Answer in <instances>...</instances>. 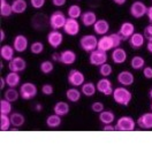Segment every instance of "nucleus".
Returning <instances> with one entry per match:
<instances>
[{
	"label": "nucleus",
	"mask_w": 152,
	"mask_h": 153,
	"mask_svg": "<svg viewBox=\"0 0 152 153\" xmlns=\"http://www.w3.org/2000/svg\"><path fill=\"white\" fill-rule=\"evenodd\" d=\"M97 48L104 51V52H110V51H112L113 48H115L111 35L101 36V37L98 39V47H97Z\"/></svg>",
	"instance_id": "20"
},
{
	"label": "nucleus",
	"mask_w": 152,
	"mask_h": 153,
	"mask_svg": "<svg viewBox=\"0 0 152 153\" xmlns=\"http://www.w3.org/2000/svg\"><path fill=\"white\" fill-rule=\"evenodd\" d=\"M107 59H108L107 52H104V51L98 50V48H96L95 51H92V52L89 53V63L91 66L99 67V66L106 63Z\"/></svg>",
	"instance_id": "7"
},
{
	"label": "nucleus",
	"mask_w": 152,
	"mask_h": 153,
	"mask_svg": "<svg viewBox=\"0 0 152 153\" xmlns=\"http://www.w3.org/2000/svg\"><path fill=\"white\" fill-rule=\"evenodd\" d=\"M31 24H32V27L36 28L37 30H40V29L45 28L47 25H50L48 19H47L44 14H36V15L32 17Z\"/></svg>",
	"instance_id": "24"
},
{
	"label": "nucleus",
	"mask_w": 152,
	"mask_h": 153,
	"mask_svg": "<svg viewBox=\"0 0 152 153\" xmlns=\"http://www.w3.org/2000/svg\"><path fill=\"white\" fill-rule=\"evenodd\" d=\"M136 126H137L136 121H135L131 116L123 115V116H120V117L116 120L115 130L116 131H134Z\"/></svg>",
	"instance_id": "5"
},
{
	"label": "nucleus",
	"mask_w": 152,
	"mask_h": 153,
	"mask_svg": "<svg viewBox=\"0 0 152 153\" xmlns=\"http://www.w3.org/2000/svg\"><path fill=\"white\" fill-rule=\"evenodd\" d=\"M98 119L103 124H112L115 121V114L113 111L104 109L101 113L98 114Z\"/></svg>",
	"instance_id": "29"
},
{
	"label": "nucleus",
	"mask_w": 152,
	"mask_h": 153,
	"mask_svg": "<svg viewBox=\"0 0 152 153\" xmlns=\"http://www.w3.org/2000/svg\"><path fill=\"white\" fill-rule=\"evenodd\" d=\"M12 8H13V13L14 14H23L27 12L28 9V2L27 0H13L12 2Z\"/></svg>",
	"instance_id": "30"
},
{
	"label": "nucleus",
	"mask_w": 152,
	"mask_h": 153,
	"mask_svg": "<svg viewBox=\"0 0 152 153\" xmlns=\"http://www.w3.org/2000/svg\"><path fill=\"white\" fill-rule=\"evenodd\" d=\"M67 21V16L62 10H54L48 17V23L52 30H61Z\"/></svg>",
	"instance_id": "3"
},
{
	"label": "nucleus",
	"mask_w": 152,
	"mask_h": 153,
	"mask_svg": "<svg viewBox=\"0 0 152 153\" xmlns=\"http://www.w3.org/2000/svg\"><path fill=\"white\" fill-rule=\"evenodd\" d=\"M10 117V122H12V127L13 128H21L25 123V117L24 115L19 113V112H13L9 115Z\"/></svg>",
	"instance_id": "31"
},
{
	"label": "nucleus",
	"mask_w": 152,
	"mask_h": 153,
	"mask_svg": "<svg viewBox=\"0 0 152 153\" xmlns=\"http://www.w3.org/2000/svg\"><path fill=\"white\" fill-rule=\"evenodd\" d=\"M15 50L13 45H1L0 47V56H1V60L2 61H7L9 62L12 59H14L15 56Z\"/></svg>",
	"instance_id": "22"
},
{
	"label": "nucleus",
	"mask_w": 152,
	"mask_h": 153,
	"mask_svg": "<svg viewBox=\"0 0 152 153\" xmlns=\"http://www.w3.org/2000/svg\"><path fill=\"white\" fill-rule=\"evenodd\" d=\"M82 92H81V89L78 90L75 86H72L69 88L68 90L66 91V99L68 100L69 102H78L81 98H82Z\"/></svg>",
	"instance_id": "25"
},
{
	"label": "nucleus",
	"mask_w": 152,
	"mask_h": 153,
	"mask_svg": "<svg viewBox=\"0 0 152 153\" xmlns=\"http://www.w3.org/2000/svg\"><path fill=\"white\" fill-rule=\"evenodd\" d=\"M12 14H14L12 4H8L7 0H0V15L2 17H9Z\"/></svg>",
	"instance_id": "35"
},
{
	"label": "nucleus",
	"mask_w": 152,
	"mask_h": 153,
	"mask_svg": "<svg viewBox=\"0 0 152 153\" xmlns=\"http://www.w3.org/2000/svg\"><path fill=\"white\" fill-rule=\"evenodd\" d=\"M104 109H105V105H104L101 101H93L91 104V111L93 113L99 114V113H101Z\"/></svg>",
	"instance_id": "42"
},
{
	"label": "nucleus",
	"mask_w": 152,
	"mask_h": 153,
	"mask_svg": "<svg viewBox=\"0 0 152 153\" xmlns=\"http://www.w3.org/2000/svg\"><path fill=\"white\" fill-rule=\"evenodd\" d=\"M148 13V6L145 5L143 1L141 0H136L134 1L129 7V14L131 15V17L134 19H142L143 16L146 15Z\"/></svg>",
	"instance_id": "6"
},
{
	"label": "nucleus",
	"mask_w": 152,
	"mask_h": 153,
	"mask_svg": "<svg viewBox=\"0 0 152 153\" xmlns=\"http://www.w3.org/2000/svg\"><path fill=\"white\" fill-rule=\"evenodd\" d=\"M150 111L152 112V102H151V105H150Z\"/></svg>",
	"instance_id": "58"
},
{
	"label": "nucleus",
	"mask_w": 152,
	"mask_h": 153,
	"mask_svg": "<svg viewBox=\"0 0 152 153\" xmlns=\"http://www.w3.org/2000/svg\"><path fill=\"white\" fill-rule=\"evenodd\" d=\"M111 37H112V40H113L114 43V46L115 47H120L121 43L123 42L122 37L120 36V33L119 32H113V33H111Z\"/></svg>",
	"instance_id": "44"
},
{
	"label": "nucleus",
	"mask_w": 152,
	"mask_h": 153,
	"mask_svg": "<svg viewBox=\"0 0 152 153\" xmlns=\"http://www.w3.org/2000/svg\"><path fill=\"white\" fill-rule=\"evenodd\" d=\"M20 96L23 100H31L34 99L38 93V88L36 84L31 82H24L23 84L20 85Z\"/></svg>",
	"instance_id": "4"
},
{
	"label": "nucleus",
	"mask_w": 152,
	"mask_h": 153,
	"mask_svg": "<svg viewBox=\"0 0 152 153\" xmlns=\"http://www.w3.org/2000/svg\"><path fill=\"white\" fill-rule=\"evenodd\" d=\"M29 40L27 38V36L24 35H16L13 39V47L17 53H23L29 48Z\"/></svg>",
	"instance_id": "12"
},
{
	"label": "nucleus",
	"mask_w": 152,
	"mask_h": 153,
	"mask_svg": "<svg viewBox=\"0 0 152 153\" xmlns=\"http://www.w3.org/2000/svg\"><path fill=\"white\" fill-rule=\"evenodd\" d=\"M98 19H97V14L93 10H86L83 12V14L81 16V23L84 27L89 28V27H93V24L96 23Z\"/></svg>",
	"instance_id": "23"
},
{
	"label": "nucleus",
	"mask_w": 152,
	"mask_h": 153,
	"mask_svg": "<svg viewBox=\"0 0 152 153\" xmlns=\"http://www.w3.org/2000/svg\"><path fill=\"white\" fill-rule=\"evenodd\" d=\"M145 36L142 32H135L129 39H128V44L133 50H139L142 48L145 44Z\"/></svg>",
	"instance_id": "18"
},
{
	"label": "nucleus",
	"mask_w": 152,
	"mask_h": 153,
	"mask_svg": "<svg viewBox=\"0 0 152 153\" xmlns=\"http://www.w3.org/2000/svg\"><path fill=\"white\" fill-rule=\"evenodd\" d=\"M83 14V12H82V8L80 5H70L67 9V16L70 17V19H76V20H78V19H81V16Z\"/></svg>",
	"instance_id": "34"
},
{
	"label": "nucleus",
	"mask_w": 152,
	"mask_h": 153,
	"mask_svg": "<svg viewBox=\"0 0 152 153\" xmlns=\"http://www.w3.org/2000/svg\"><path fill=\"white\" fill-rule=\"evenodd\" d=\"M46 0H30V5L35 9H42L45 6Z\"/></svg>",
	"instance_id": "45"
},
{
	"label": "nucleus",
	"mask_w": 152,
	"mask_h": 153,
	"mask_svg": "<svg viewBox=\"0 0 152 153\" xmlns=\"http://www.w3.org/2000/svg\"><path fill=\"white\" fill-rule=\"evenodd\" d=\"M61 122H62L61 116L54 114V113L51 115H48L45 120L46 127L50 128V129H57V128H59V127L61 126Z\"/></svg>",
	"instance_id": "32"
},
{
	"label": "nucleus",
	"mask_w": 152,
	"mask_h": 153,
	"mask_svg": "<svg viewBox=\"0 0 152 153\" xmlns=\"http://www.w3.org/2000/svg\"><path fill=\"white\" fill-rule=\"evenodd\" d=\"M6 83H7L8 88H16L21 84V76L20 73H15V71H9L6 77Z\"/></svg>",
	"instance_id": "27"
},
{
	"label": "nucleus",
	"mask_w": 152,
	"mask_h": 153,
	"mask_svg": "<svg viewBox=\"0 0 152 153\" xmlns=\"http://www.w3.org/2000/svg\"><path fill=\"white\" fill-rule=\"evenodd\" d=\"M12 111H13V106H12V102L6 100L5 98L0 100V114H12Z\"/></svg>",
	"instance_id": "39"
},
{
	"label": "nucleus",
	"mask_w": 152,
	"mask_h": 153,
	"mask_svg": "<svg viewBox=\"0 0 152 153\" xmlns=\"http://www.w3.org/2000/svg\"><path fill=\"white\" fill-rule=\"evenodd\" d=\"M130 67L134 70H142L145 67V60L141 55H135L130 60Z\"/></svg>",
	"instance_id": "36"
},
{
	"label": "nucleus",
	"mask_w": 152,
	"mask_h": 153,
	"mask_svg": "<svg viewBox=\"0 0 152 153\" xmlns=\"http://www.w3.org/2000/svg\"><path fill=\"white\" fill-rule=\"evenodd\" d=\"M40 91H42V93L44 94V96H52L54 93V88L52 84H50V83H46V84H44L43 86H42V89H40Z\"/></svg>",
	"instance_id": "43"
},
{
	"label": "nucleus",
	"mask_w": 152,
	"mask_h": 153,
	"mask_svg": "<svg viewBox=\"0 0 152 153\" xmlns=\"http://www.w3.org/2000/svg\"><path fill=\"white\" fill-rule=\"evenodd\" d=\"M66 2H67V0H52V5H53L54 7H58V8L65 6Z\"/></svg>",
	"instance_id": "48"
},
{
	"label": "nucleus",
	"mask_w": 152,
	"mask_h": 153,
	"mask_svg": "<svg viewBox=\"0 0 152 153\" xmlns=\"http://www.w3.org/2000/svg\"><path fill=\"white\" fill-rule=\"evenodd\" d=\"M67 81H68L69 85L75 86V88H81L82 84L85 82V76L78 69H70L68 75H67Z\"/></svg>",
	"instance_id": "8"
},
{
	"label": "nucleus",
	"mask_w": 152,
	"mask_h": 153,
	"mask_svg": "<svg viewBox=\"0 0 152 153\" xmlns=\"http://www.w3.org/2000/svg\"><path fill=\"white\" fill-rule=\"evenodd\" d=\"M69 104L67 101H58L55 105L53 106V113L57 115H59L61 117H63V116H66V115L69 113Z\"/></svg>",
	"instance_id": "26"
},
{
	"label": "nucleus",
	"mask_w": 152,
	"mask_h": 153,
	"mask_svg": "<svg viewBox=\"0 0 152 153\" xmlns=\"http://www.w3.org/2000/svg\"><path fill=\"white\" fill-rule=\"evenodd\" d=\"M116 82L121 85V86L128 88V86L134 84L135 76H134V74L131 71H129V70H121L118 74V76H116Z\"/></svg>",
	"instance_id": "13"
},
{
	"label": "nucleus",
	"mask_w": 152,
	"mask_h": 153,
	"mask_svg": "<svg viewBox=\"0 0 152 153\" xmlns=\"http://www.w3.org/2000/svg\"><path fill=\"white\" fill-rule=\"evenodd\" d=\"M146 16H148V19H149L150 23H152V6L148 7V13H146Z\"/></svg>",
	"instance_id": "52"
},
{
	"label": "nucleus",
	"mask_w": 152,
	"mask_h": 153,
	"mask_svg": "<svg viewBox=\"0 0 152 153\" xmlns=\"http://www.w3.org/2000/svg\"><path fill=\"white\" fill-rule=\"evenodd\" d=\"M81 92L83 96L88 97V98H91L97 92V86L93 82H84L81 86Z\"/></svg>",
	"instance_id": "28"
},
{
	"label": "nucleus",
	"mask_w": 152,
	"mask_h": 153,
	"mask_svg": "<svg viewBox=\"0 0 152 153\" xmlns=\"http://www.w3.org/2000/svg\"><path fill=\"white\" fill-rule=\"evenodd\" d=\"M8 69L9 71H15V73H22L27 69V61L22 56H15L8 62Z\"/></svg>",
	"instance_id": "16"
},
{
	"label": "nucleus",
	"mask_w": 152,
	"mask_h": 153,
	"mask_svg": "<svg viewBox=\"0 0 152 153\" xmlns=\"http://www.w3.org/2000/svg\"><path fill=\"white\" fill-rule=\"evenodd\" d=\"M93 31H95V35H98V36H105L108 33V31L111 29V25L107 20L105 19H99L96 21V23L93 24Z\"/></svg>",
	"instance_id": "17"
},
{
	"label": "nucleus",
	"mask_w": 152,
	"mask_h": 153,
	"mask_svg": "<svg viewBox=\"0 0 152 153\" xmlns=\"http://www.w3.org/2000/svg\"><path fill=\"white\" fill-rule=\"evenodd\" d=\"M142 73H143L144 78H146V79H152V67L145 66L144 68L142 69Z\"/></svg>",
	"instance_id": "46"
},
{
	"label": "nucleus",
	"mask_w": 152,
	"mask_h": 153,
	"mask_svg": "<svg viewBox=\"0 0 152 153\" xmlns=\"http://www.w3.org/2000/svg\"><path fill=\"white\" fill-rule=\"evenodd\" d=\"M145 46H146L148 52L152 54V37H151V38L146 39V45H145Z\"/></svg>",
	"instance_id": "50"
},
{
	"label": "nucleus",
	"mask_w": 152,
	"mask_h": 153,
	"mask_svg": "<svg viewBox=\"0 0 152 153\" xmlns=\"http://www.w3.org/2000/svg\"><path fill=\"white\" fill-rule=\"evenodd\" d=\"M52 61L53 62H60V53H58V52H54L52 53Z\"/></svg>",
	"instance_id": "51"
},
{
	"label": "nucleus",
	"mask_w": 152,
	"mask_h": 153,
	"mask_svg": "<svg viewBox=\"0 0 152 153\" xmlns=\"http://www.w3.org/2000/svg\"><path fill=\"white\" fill-rule=\"evenodd\" d=\"M98 71L101 77H110L112 74H113V67H112L108 62H106V63L99 66Z\"/></svg>",
	"instance_id": "41"
},
{
	"label": "nucleus",
	"mask_w": 152,
	"mask_h": 153,
	"mask_svg": "<svg viewBox=\"0 0 152 153\" xmlns=\"http://www.w3.org/2000/svg\"><path fill=\"white\" fill-rule=\"evenodd\" d=\"M4 98L10 102H15L19 100V98H21L20 91L16 90V88H8L7 90L4 92Z\"/></svg>",
	"instance_id": "33"
},
{
	"label": "nucleus",
	"mask_w": 152,
	"mask_h": 153,
	"mask_svg": "<svg viewBox=\"0 0 152 153\" xmlns=\"http://www.w3.org/2000/svg\"><path fill=\"white\" fill-rule=\"evenodd\" d=\"M77 55L72 50H65L60 53V63L65 66H72L76 62Z\"/></svg>",
	"instance_id": "21"
},
{
	"label": "nucleus",
	"mask_w": 152,
	"mask_h": 153,
	"mask_svg": "<svg viewBox=\"0 0 152 153\" xmlns=\"http://www.w3.org/2000/svg\"><path fill=\"white\" fill-rule=\"evenodd\" d=\"M115 5H118V6H122V5H124L126 2H127V0H112Z\"/></svg>",
	"instance_id": "55"
},
{
	"label": "nucleus",
	"mask_w": 152,
	"mask_h": 153,
	"mask_svg": "<svg viewBox=\"0 0 152 153\" xmlns=\"http://www.w3.org/2000/svg\"><path fill=\"white\" fill-rule=\"evenodd\" d=\"M113 100L120 106H129V104L133 100V93L130 90H128V88L126 86H116L114 88L113 91Z\"/></svg>",
	"instance_id": "1"
},
{
	"label": "nucleus",
	"mask_w": 152,
	"mask_h": 153,
	"mask_svg": "<svg viewBox=\"0 0 152 153\" xmlns=\"http://www.w3.org/2000/svg\"><path fill=\"white\" fill-rule=\"evenodd\" d=\"M62 30L68 36H77L81 30V24L78 22V20H76V19L67 17V21L65 23Z\"/></svg>",
	"instance_id": "11"
},
{
	"label": "nucleus",
	"mask_w": 152,
	"mask_h": 153,
	"mask_svg": "<svg viewBox=\"0 0 152 153\" xmlns=\"http://www.w3.org/2000/svg\"><path fill=\"white\" fill-rule=\"evenodd\" d=\"M144 36H145V39L151 38V37H152V23H150L149 25H146V27H145Z\"/></svg>",
	"instance_id": "47"
},
{
	"label": "nucleus",
	"mask_w": 152,
	"mask_h": 153,
	"mask_svg": "<svg viewBox=\"0 0 152 153\" xmlns=\"http://www.w3.org/2000/svg\"><path fill=\"white\" fill-rule=\"evenodd\" d=\"M111 59H112L113 63H115V65H123L128 59V53L122 47H115V48L112 50Z\"/></svg>",
	"instance_id": "15"
},
{
	"label": "nucleus",
	"mask_w": 152,
	"mask_h": 153,
	"mask_svg": "<svg viewBox=\"0 0 152 153\" xmlns=\"http://www.w3.org/2000/svg\"><path fill=\"white\" fill-rule=\"evenodd\" d=\"M149 98H150V100L152 101V86L150 88V90H149Z\"/></svg>",
	"instance_id": "57"
},
{
	"label": "nucleus",
	"mask_w": 152,
	"mask_h": 153,
	"mask_svg": "<svg viewBox=\"0 0 152 153\" xmlns=\"http://www.w3.org/2000/svg\"><path fill=\"white\" fill-rule=\"evenodd\" d=\"M103 130L104 131H115V126H113V123H112V124H104Z\"/></svg>",
	"instance_id": "49"
},
{
	"label": "nucleus",
	"mask_w": 152,
	"mask_h": 153,
	"mask_svg": "<svg viewBox=\"0 0 152 153\" xmlns=\"http://www.w3.org/2000/svg\"><path fill=\"white\" fill-rule=\"evenodd\" d=\"M12 122H10V117L7 114H0V130L7 131L10 129Z\"/></svg>",
	"instance_id": "40"
},
{
	"label": "nucleus",
	"mask_w": 152,
	"mask_h": 153,
	"mask_svg": "<svg viewBox=\"0 0 152 153\" xmlns=\"http://www.w3.org/2000/svg\"><path fill=\"white\" fill-rule=\"evenodd\" d=\"M29 50H30V52L32 54H35V55H39V54H42L44 52V50H45V45L42 43V42H34V43H31L30 46H29Z\"/></svg>",
	"instance_id": "38"
},
{
	"label": "nucleus",
	"mask_w": 152,
	"mask_h": 153,
	"mask_svg": "<svg viewBox=\"0 0 152 153\" xmlns=\"http://www.w3.org/2000/svg\"><path fill=\"white\" fill-rule=\"evenodd\" d=\"M80 47L83 50L84 52L90 53L92 51H95L98 47V38L96 35H83L80 38Z\"/></svg>",
	"instance_id": "2"
},
{
	"label": "nucleus",
	"mask_w": 152,
	"mask_h": 153,
	"mask_svg": "<svg viewBox=\"0 0 152 153\" xmlns=\"http://www.w3.org/2000/svg\"><path fill=\"white\" fill-rule=\"evenodd\" d=\"M46 40H47V44L52 48L57 50L63 43V33L60 30H51L46 36Z\"/></svg>",
	"instance_id": "9"
},
{
	"label": "nucleus",
	"mask_w": 152,
	"mask_h": 153,
	"mask_svg": "<svg viewBox=\"0 0 152 153\" xmlns=\"http://www.w3.org/2000/svg\"><path fill=\"white\" fill-rule=\"evenodd\" d=\"M136 124L138 128L144 130H151L152 129V112H148L142 114L136 120Z\"/></svg>",
	"instance_id": "19"
},
{
	"label": "nucleus",
	"mask_w": 152,
	"mask_h": 153,
	"mask_svg": "<svg viewBox=\"0 0 152 153\" xmlns=\"http://www.w3.org/2000/svg\"><path fill=\"white\" fill-rule=\"evenodd\" d=\"M96 86H97V91L100 92L101 94H104L105 97H110V96L113 94V83L108 79V77L100 78L98 82L96 83Z\"/></svg>",
	"instance_id": "10"
},
{
	"label": "nucleus",
	"mask_w": 152,
	"mask_h": 153,
	"mask_svg": "<svg viewBox=\"0 0 152 153\" xmlns=\"http://www.w3.org/2000/svg\"><path fill=\"white\" fill-rule=\"evenodd\" d=\"M136 28H135V24L129 21H126V22H122L120 28H119V33L122 37V40H128V39L136 32Z\"/></svg>",
	"instance_id": "14"
},
{
	"label": "nucleus",
	"mask_w": 152,
	"mask_h": 153,
	"mask_svg": "<svg viewBox=\"0 0 152 153\" xmlns=\"http://www.w3.org/2000/svg\"><path fill=\"white\" fill-rule=\"evenodd\" d=\"M39 70H40V73H43L44 75H48V74H51V73L54 70L53 61L45 60V61L40 62V65H39Z\"/></svg>",
	"instance_id": "37"
},
{
	"label": "nucleus",
	"mask_w": 152,
	"mask_h": 153,
	"mask_svg": "<svg viewBox=\"0 0 152 153\" xmlns=\"http://www.w3.org/2000/svg\"><path fill=\"white\" fill-rule=\"evenodd\" d=\"M5 38H6V35H5V30H4V29H1V30H0V42L2 43V42L5 40Z\"/></svg>",
	"instance_id": "56"
},
{
	"label": "nucleus",
	"mask_w": 152,
	"mask_h": 153,
	"mask_svg": "<svg viewBox=\"0 0 152 153\" xmlns=\"http://www.w3.org/2000/svg\"><path fill=\"white\" fill-rule=\"evenodd\" d=\"M34 109H35V112H42V111H43V105H42L40 102H37V104L34 106Z\"/></svg>",
	"instance_id": "54"
},
{
	"label": "nucleus",
	"mask_w": 152,
	"mask_h": 153,
	"mask_svg": "<svg viewBox=\"0 0 152 153\" xmlns=\"http://www.w3.org/2000/svg\"><path fill=\"white\" fill-rule=\"evenodd\" d=\"M5 85H7V83H6V79H5V77H0V89L1 90H4L5 89Z\"/></svg>",
	"instance_id": "53"
}]
</instances>
